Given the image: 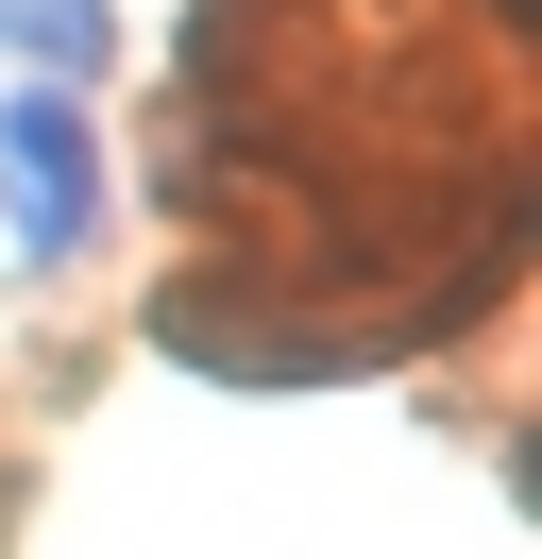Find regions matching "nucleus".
<instances>
[{"label":"nucleus","instance_id":"3","mask_svg":"<svg viewBox=\"0 0 542 559\" xmlns=\"http://www.w3.org/2000/svg\"><path fill=\"white\" fill-rule=\"evenodd\" d=\"M0 51H17V85H85L119 51V0H0Z\"/></svg>","mask_w":542,"mask_h":559},{"label":"nucleus","instance_id":"2","mask_svg":"<svg viewBox=\"0 0 542 559\" xmlns=\"http://www.w3.org/2000/svg\"><path fill=\"white\" fill-rule=\"evenodd\" d=\"M0 238H17V272H68L102 238V136H85L68 85H17L0 103Z\"/></svg>","mask_w":542,"mask_h":559},{"label":"nucleus","instance_id":"1","mask_svg":"<svg viewBox=\"0 0 542 559\" xmlns=\"http://www.w3.org/2000/svg\"><path fill=\"white\" fill-rule=\"evenodd\" d=\"M153 356H187V373H221V390H339V373H373V356H406V340L390 322H305V272L203 254V272L153 288Z\"/></svg>","mask_w":542,"mask_h":559}]
</instances>
